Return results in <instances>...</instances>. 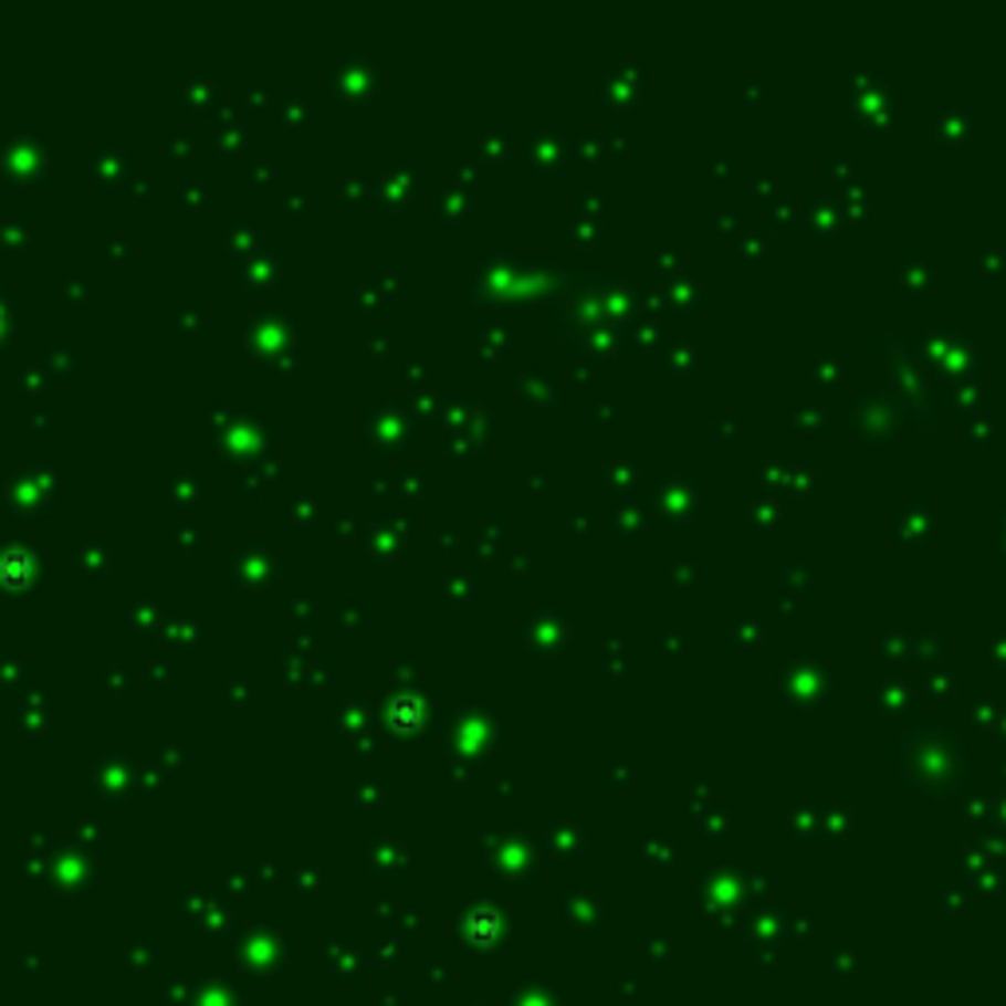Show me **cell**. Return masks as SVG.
I'll use <instances>...</instances> for the list:
<instances>
[{
  "instance_id": "obj_1",
  "label": "cell",
  "mask_w": 1006,
  "mask_h": 1006,
  "mask_svg": "<svg viewBox=\"0 0 1006 1006\" xmlns=\"http://www.w3.org/2000/svg\"><path fill=\"white\" fill-rule=\"evenodd\" d=\"M469 936H472V940H488V944H492V940H495V916H476V920H469Z\"/></svg>"
}]
</instances>
